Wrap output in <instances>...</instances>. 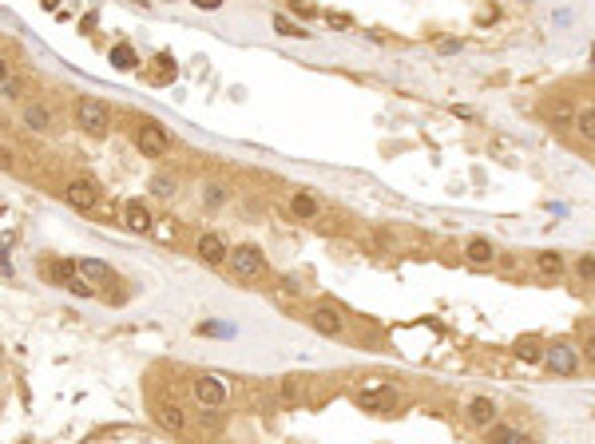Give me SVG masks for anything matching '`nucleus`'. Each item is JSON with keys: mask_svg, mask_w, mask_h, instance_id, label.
I'll return each instance as SVG.
<instances>
[{"mask_svg": "<svg viewBox=\"0 0 595 444\" xmlns=\"http://www.w3.org/2000/svg\"><path fill=\"white\" fill-rule=\"evenodd\" d=\"M56 4H60V0H44V9H56Z\"/></svg>", "mask_w": 595, "mask_h": 444, "instance_id": "72a5a7b5", "label": "nucleus"}, {"mask_svg": "<svg viewBox=\"0 0 595 444\" xmlns=\"http://www.w3.org/2000/svg\"><path fill=\"white\" fill-rule=\"evenodd\" d=\"M147 191L155 194V199H175L179 194V175L175 171H155L151 183H147Z\"/></svg>", "mask_w": 595, "mask_h": 444, "instance_id": "6ab92c4d", "label": "nucleus"}, {"mask_svg": "<svg viewBox=\"0 0 595 444\" xmlns=\"http://www.w3.org/2000/svg\"><path fill=\"white\" fill-rule=\"evenodd\" d=\"M123 226H127L131 234H147L151 226H155L151 206L143 203V199H127V203H123Z\"/></svg>", "mask_w": 595, "mask_h": 444, "instance_id": "ddd939ff", "label": "nucleus"}, {"mask_svg": "<svg viewBox=\"0 0 595 444\" xmlns=\"http://www.w3.org/2000/svg\"><path fill=\"white\" fill-rule=\"evenodd\" d=\"M278 393H282V401L298 405V401H306V381H302V377H282Z\"/></svg>", "mask_w": 595, "mask_h": 444, "instance_id": "393cba45", "label": "nucleus"}, {"mask_svg": "<svg viewBox=\"0 0 595 444\" xmlns=\"http://www.w3.org/2000/svg\"><path fill=\"white\" fill-rule=\"evenodd\" d=\"M231 250L234 246H226V238L223 234H199V242H195V254H199V262H206V266H226V258H231Z\"/></svg>", "mask_w": 595, "mask_h": 444, "instance_id": "9d476101", "label": "nucleus"}, {"mask_svg": "<svg viewBox=\"0 0 595 444\" xmlns=\"http://www.w3.org/2000/svg\"><path fill=\"white\" fill-rule=\"evenodd\" d=\"M576 111H579V107H567V103H552V107H548V120H552V127H559V131L576 127Z\"/></svg>", "mask_w": 595, "mask_h": 444, "instance_id": "b1692460", "label": "nucleus"}, {"mask_svg": "<svg viewBox=\"0 0 595 444\" xmlns=\"http://www.w3.org/2000/svg\"><path fill=\"white\" fill-rule=\"evenodd\" d=\"M532 262H536V274H539V278H548V282L564 278V270H567L564 254H556V250H539V254H536Z\"/></svg>", "mask_w": 595, "mask_h": 444, "instance_id": "dca6fc26", "label": "nucleus"}, {"mask_svg": "<svg viewBox=\"0 0 595 444\" xmlns=\"http://www.w3.org/2000/svg\"><path fill=\"white\" fill-rule=\"evenodd\" d=\"M199 9H218V4H223V0H195Z\"/></svg>", "mask_w": 595, "mask_h": 444, "instance_id": "473e14b6", "label": "nucleus"}, {"mask_svg": "<svg viewBox=\"0 0 595 444\" xmlns=\"http://www.w3.org/2000/svg\"><path fill=\"white\" fill-rule=\"evenodd\" d=\"M465 262H468V266H493V262H496V246H493V242H488V238H468L465 242Z\"/></svg>", "mask_w": 595, "mask_h": 444, "instance_id": "2eb2a0df", "label": "nucleus"}, {"mask_svg": "<svg viewBox=\"0 0 595 444\" xmlns=\"http://www.w3.org/2000/svg\"><path fill=\"white\" fill-rule=\"evenodd\" d=\"M357 408H365V413H393V408H397V388L393 385H385V381H373L369 388H362V393H357Z\"/></svg>", "mask_w": 595, "mask_h": 444, "instance_id": "0eeeda50", "label": "nucleus"}, {"mask_svg": "<svg viewBox=\"0 0 595 444\" xmlns=\"http://www.w3.org/2000/svg\"><path fill=\"white\" fill-rule=\"evenodd\" d=\"M488 444H532V440H528V436H524L516 425H504V421H496V425L488 428Z\"/></svg>", "mask_w": 595, "mask_h": 444, "instance_id": "412c9836", "label": "nucleus"}, {"mask_svg": "<svg viewBox=\"0 0 595 444\" xmlns=\"http://www.w3.org/2000/svg\"><path fill=\"white\" fill-rule=\"evenodd\" d=\"M282 290H286L290 297H302V294H306V282H302L298 274H286V278H282Z\"/></svg>", "mask_w": 595, "mask_h": 444, "instance_id": "c85d7f7f", "label": "nucleus"}, {"mask_svg": "<svg viewBox=\"0 0 595 444\" xmlns=\"http://www.w3.org/2000/svg\"><path fill=\"white\" fill-rule=\"evenodd\" d=\"M274 28H278V36H306V32H302V28H298V24H290V20L282 16V12H278V16H274Z\"/></svg>", "mask_w": 595, "mask_h": 444, "instance_id": "c756f323", "label": "nucleus"}, {"mask_svg": "<svg viewBox=\"0 0 595 444\" xmlns=\"http://www.w3.org/2000/svg\"><path fill=\"white\" fill-rule=\"evenodd\" d=\"M64 199L75 206V211H95L100 206V199H103V191H100V183L95 179H88V175H75V179H68L64 183Z\"/></svg>", "mask_w": 595, "mask_h": 444, "instance_id": "423d86ee", "label": "nucleus"}, {"mask_svg": "<svg viewBox=\"0 0 595 444\" xmlns=\"http://www.w3.org/2000/svg\"><path fill=\"white\" fill-rule=\"evenodd\" d=\"M20 127H28L32 135H44V131L56 127V111L48 107V103H28V107L20 111Z\"/></svg>", "mask_w": 595, "mask_h": 444, "instance_id": "f8f14e48", "label": "nucleus"}, {"mask_svg": "<svg viewBox=\"0 0 595 444\" xmlns=\"http://www.w3.org/2000/svg\"><path fill=\"white\" fill-rule=\"evenodd\" d=\"M191 393H195V401L203 408H223L226 405V381L214 377V373H199V377L191 381Z\"/></svg>", "mask_w": 595, "mask_h": 444, "instance_id": "6e6552de", "label": "nucleus"}, {"mask_svg": "<svg viewBox=\"0 0 595 444\" xmlns=\"http://www.w3.org/2000/svg\"><path fill=\"white\" fill-rule=\"evenodd\" d=\"M572 131H576L584 143H595V103H587V107L576 111V127Z\"/></svg>", "mask_w": 595, "mask_h": 444, "instance_id": "5701e85b", "label": "nucleus"}, {"mask_svg": "<svg viewBox=\"0 0 595 444\" xmlns=\"http://www.w3.org/2000/svg\"><path fill=\"white\" fill-rule=\"evenodd\" d=\"M0 95H4V100H20V95H24V83H20V75L12 72V68H4V80H0Z\"/></svg>", "mask_w": 595, "mask_h": 444, "instance_id": "a878e982", "label": "nucleus"}, {"mask_svg": "<svg viewBox=\"0 0 595 444\" xmlns=\"http://www.w3.org/2000/svg\"><path fill=\"white\" fill-rule=\"evenodd\" d=\"M465 421H468L473 428H484V433H488V428L500 421V408H496L493 397H473V401L465 405Z\"/></svg>", "mask_w": 595, "mask_h": 444, "instance_id": "9b49d317", "label": "nucleus"}, {"mask_svg": "<svg viewBox=\"0 0 595 444\" xmlns=\"http://www.w3.org/2000/svg\"><path fill=\"white\" fill-rule=\"evenodd\" d=\"M155 421L167 428V433H183V428H186V413H183V405H179V401H159Z\"/></svg>", "mask_w": 595, "mask_h": 444, "instance_id": "4468645a", "label": "nucleus"}, {"mask_svg": "<svg viewBox=\"0 0 595 444\" xmlns=\"http://www.w3.org/2000/svg\"><path fill=\"white\" fill-rule=\"evenodd\" d=\"M579 353H584V361H587V365H595V333L584 342V349H579Z\"/></svg>", "mask_w": 595, "mask_h": 444, "instance_id": "7c9ffc66", "label": "nucleus"}, {"mask_svg": "<svg viewBox=\"0 0 595 444\" xmlns=\"http://www.w3.org/2000/svg\"><path fill=\"white\" fill-rule=\"evenodd\" d=\"M290 214H294V218H302V222H310V218H317V214H322V203H317L310 191H294V194H290Z\"/></svg>", "mask_w": 595, "mask_h": 444, "instance_id": "f3484780", "label": "nucleus"}, {"mask_svg": "<svg viewBox=\"0 0 595 444\" xmlns=\"http://www.w3.org/2000/svg\"><path fill=\"white\" fill-rule=\"evenodd\" d=\"M576 278L579 282H595V254H579L576 258Z\"/></svg>", "mask_w": 595, "mask_h": 444, "instance_id": "cd10ccee", "label": "nucleus"}, {"mask_svg": "<svg viewBox=\"0 0 595 444\" xmlns=\"http://www.w3.org/2000/svg\"><path fill=\"white\" fill-rule=\"evenodd\" d=\"M579 361H584V353H579L572 342H548V349H544V365H548L556 377H576Z\"/></svg>", "mask_w": 595, "mask_h": 444, "instance_id": "39448f33", "label": "nucleus"}, {"mask_svg": "<svg viewBox=\"0 0 595 444\" xmlns=\"http://www.w3.org/2000/svg\"><path fill=\"white\" fill-rule=\"evenodd\" d=\"M80 274H84L92 286H112L115 282V270L100 258H80Z\"/></svg>", "mask_w": 595, "mask_h": 444, "instance_id": "a211bd4d", "label": "nucleus"}, {"mask_svg": "<svg viewBox=\"0 0 595 444\" xmlns=\"http://www.w3.org/2000/svg\"><path fill=\"white\" fill-rule=\"evenodd\" d=\"M112 64L120 68V72H131V68L139 64V60H135V52H131V44H115V48H112Z\"/></svg>", "mask_w": 595, "mask_h": 444, "instance_id": "bb28decb", "label": "nucleus"}, {"mask_svg": "<svg viewBox=\"0 0 595 444\" xmlns=\"http://www.w3.org/2000/svg\"><path fill=\"white\" fill-rule=\"evenodd\" d=\"M72 120H75V127L84 131V135L103 139L107 131H112V107H107L103 100H95V95H84V100H75Z\"/></svg>", "mask_w": 595, "mask_h": 444, "instance_id": "f257e3e1", "label": "nucleus"}, {"mask_svg": "<svg viewBox=\"0 0 595 444\" xmlns=\"http://www.w3.org/2000/svg\"><path fill=\"white\" fill-rule=\"evenodd\" d=\"M226 270L238 282H258V278H266V258H262L258 246H234L231 258H226Z\"/></svg>", "mask_w": 595, "mask_h": 444, "instance_id": "7ed1b4c3", "label": "nucleus"}, {"mask_svg": "<svg viewBox=\"0 0 595 444\" xmlns=\"http://www.w3.org/2000/svg\"><path fill=\"white\" fill-rule=\"evenodd\" d=\"M135 147H139L147 159L171 155V131L163 127L159 120H139L135 123Z\"/></svg>", "mask_w": 595, "mask_h": 444, "instance_id": "20e7f679", "label": "nucleus"}, {"mask_svg": "<svg viewBox=\"0 0 595 444\" xmlns=\"http://www.w3.org/2000/svg\"><path fill=\"white\" fill-rule=\"evenodd\" d=\"M306 322H310V329L322 333V337H345V329H349V317H345V310H342V305H334V302L310 305Z\"/></svg>", "mask_w": 595, "mask_h": 444, "instance_id": "f03ea898", "label": "nucleus"}, {"mask_svg": "<svg viewBox=\"0 0 595 444\" xmlns=\"http://www.w3.org/2000/svg\"><path fill=\"white\" fill-rule=\"evenodd\" d=\"M199 333H218V337H226V333H231V325H199Z\"/></svg>", "mask_w": 595, "mask_h": 444, "instance_id": "2f4dec72", "label": "nucleus"}, {"mask_svg": "<svg viewBox=\"0 0 595 444\" xmlns=\"http://www.w3.org/2000/svg\"><path fill=\"white\" fill-rule=\"evenodd\" d=\"M544 349H548V345L539 342V337H520V342L512 345V353H516L524 365H539V361H544Z\"/></svg>", "mask_w": 595, "mask_h": 444, "instance_id": "aec40b11", "label": "nucleus"}, {"mask_svg": "<svg viewBox=\"0 0 595 444\" xmlns=\"http://www.w3.org/2000/svg\"><path fill=\"white\" fill-rule=\"evenodd\" d=\"M218 444H231V440H218Z\"/></svg>", "mask_w": 595, "mask_h": 444, "instance_id": "f704fd0d", "label": "nucleus"}, {"mask_svg": "<svg viewBox=\"0 0 595 444\" xmlns=\"http://www.w3.org/2000/svg\"><path fill=\"white\" fill-rule=\"evenodd\" d=\"M199 199H203V206L218 211V206H226V199H231V186H226V183H218V179H211V183H203Z\"/></svg>", "mask_w": 595, "mask_h": 444, "instance_id": "4be33fe9", "label": "nucleus"}, {"mask_svg": "<svg viewBox=\"0 0 595 444\" xmlns=\"http://www.w3.org/2000/svg\"><path fill=\"white\" fill-rule=\"evenodd\" d=\"M40 278H44L48 286H64L72 290L80 282V262H68V258H52V262H40Z\"/></svg>", "mask_w": 595, "mask_h": 444, "instance_id": "1a4fd4ad", "label": "nucleus"}]
</instances>
